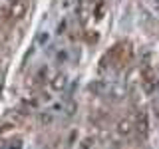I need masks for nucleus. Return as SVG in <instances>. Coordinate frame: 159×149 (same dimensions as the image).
<instances>
[{
    "mask_svg": "<svg viewBox=\"0 0 159 149\" xmlns=\"http://www.w3.org/2000/svg\"><path fill=\"white\" fill-rule=\"evenodd\" d=\"M157 88H159V78L155 76L153 70H147V72L143 74V92H145V93H153Z\"/></svg>",
    "mask_w": 159,
    "mask_h": 149,
    "instance_id": "2",
    "label": "nucleus"
},
{
    "mask_svg": "<svg viewBox=\"0 0 159 149\" xmlns=\"http://www.w3.org/2000/svg\"><path fill=\"white\" fill-rule=\"evenodd\" d=\"M153 109H155V113H157V115H159V99H157L155 103H153Z\"/></svg>",
    "mask_w": 159,
    "mask_h": 149,
    "instance_id": "11",
    "label": "nucleus"
},
{
    "mask_svg": "<svg viewBox=\"0 0 159 149\" xmlns=\"http://www.w3.org/2000/svg\"><path fill=\"white\" fill-rule=\"evenodd\" d=\"M147 115L145 113H141V115H139L137 119H135V129L139 131V137H145L147 135Z\"/></svg>",
    "mask_w": 159,
    "mask_h": 149,
    "instance_id": "5",
    "label": "nucleus"
},
{
    "mask_svg": "<svg viewBox=\"0 0 159 149\" xmlns=\"http://www.w3.org/2000/svg\"><path fill=\"white\" fill-rule=\"evenodd\" d=\"M0 89H2V76H0Z\"/></svg>",
    "mask_w": 159,
    "mask_h": 149,
    "instance_id": "13",
    "label": "nucleus"
},
{
    "mask_svg": "<svg viewBox=\"0 0 159 149\" xmlns=\"http://www.w3.org/2000/svg\"><path fill=\"white\" fill-rule=\"evenodd\" d=\"M4 2H6V4H8V6H12V4H16V2H18V0H4Z\"/></svg>",
    "mask_w": 159,
    "mask_h": 149,
    "instance_id": "12",
    "label": "nucleus"
},
{
    "mask_svg": "<svg viewBox=\"0 0 159 149\" xmlns=\"http://www.w3.org/2000/svg\"><path fill=\"white\" fill-rule=\"evenodd\" d=\"M8 149H22V139H12Z\"/></svg>",
    "mask_w": 159,
    "mask_h": 149,
    "instance_id": "9",
    "label": "nucleus"
},
{
    "mask_svg": "<svg viewBox=\"0 0 159 149\" xmlns=\"http://www.w3.org/2000/svg\"><path fill=\"white\" fill-rule=\"evenodd\" d=\"M10 8H12V14H14L16 18H22L24 14H26V4H24V0H18V2L12 4Z\"/></svg>",
    "mask_w": 159,
    "mask_h": 149,
    "instance_id": "7",
    "label": "nucleus"
},
{
    "mask_svg": "<svg viewBox=\"0 0 159 149\" xmlns=\"http://www.w3.org/2000/svg\"><path fill=\"white\" fill-rule=\"evenodd\" d=\"M106 88H107V82H103V79H96V82L89 84V92L98 93V96H103V93H106Z\"/></svg>",
    "mask_w": 159,
    "mask_h": 149,
    "instance_id": "6",
    "label": "nucleus"
},
{
    "mask_svg": "<svg viewBox=\"0 0 159 149\" xmlns=\"http://www.w3.org/2000/svg\"><path fill=\"white\" fill-rule=\"evenodd\" d=\"M133 131H135V117L129 115V117L119 119V123H117V133H119V135L127 137V135H131Z\"/></svg>",
    "mask_w": 159,
    "mask_h": 149,
    "instance_id": "3",
    "label": "nucleus"
},
{
    "mask_svg": "<svg viewBox=\"0 0 159 149\" xmlns=\"http://www.w3.org/2000/svg\"><path fill=\"white\" fill-rule=\"evenodd\" d=\"M40 42L46 44V42H48V34H42V36H40Z\"/></svg>",
    "mask_w": 159,
    "mask_h": 149,
    "instance_id": "10",
    "label": "nucleus"
},
{
    "mask_svg": "<svg viewBox=\"0 0 159 149\" xmlns=\"http://www.w3.org/2000/svg\"><path fill=\"white\" fill-rule=\"evenodd\" d=\"M40 121H42L44 125L52 123V121H54V111H44V113H42V117H40Z\"/></svg>",
    "mask_w": 159,
    "mask_h": 149,
    "instance_id": "8",
    "label": "nucleus"
},
{
    "mask_svg": "<svg viewBox=\"0 0 159 149\" xmlns=\"http://www.w3.org/2000/svg\"><path fill=\"white\" fill-rule=\"evenodd\" d=\"M153 2H155V4H157V6H159V0H153Z\"/></svg>",
    "mask_w": 159,
    "mask_h": 149,
    "instance_id": "14",
    "label": "nucleus"
},
{
    "mask_svg": "<svg viewBox=\"0 0 159 149\" xmlns=\"http://www.w3.org/2000/svg\"><path fill=\"white\" fill-rule=\"evenodd\" d=\"M125 88L121 86V84H117V82H107V88H106V93L103 96L109 97V99H113V102H119V99H123L125 97Z\"/></svg>",
    "mask_w": 159,
    "mask_h": 149,
    "instance_id": "1",
    "label": "nucleus"
},
{
    "mask_svg": "<svg viewBox=\"0 0 159 149\" xmlns=\"http://www.w3.org/2000/svg\"><path fill=\"white\" fill-rule=\"evenodd\" d=\"M50 88L54 92H64L68 88V76L66 74H56V76L50 79Z\"/></svg>",
    "mask_w": 159,
    "mask_h": 149,
    "instance_id": "4",
    "label": "nucleus"
}]
</instances>
